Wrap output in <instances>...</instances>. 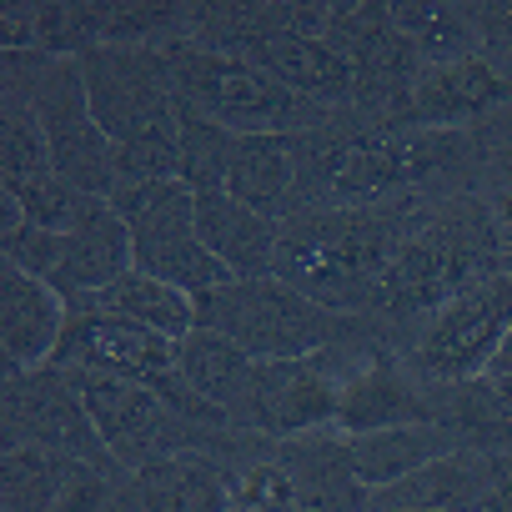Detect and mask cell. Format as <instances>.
I'll return each mask as SVG.
<instances>
[{
  "instance_id": "7402d4cb",
  "label": "cell",
  "mask_w": 512,
  "mask_h": 512,
  "mask_svg": "<svg viewBox=\"0 0 512 512\" xmlns=\"http://www.w3.org/2000/svg\"><path fill=\"white\" fill-rule=\"evenodd\" d=\"M86 302H96L101 312H116L126 322H141V327H151V332H161L171 342H181L196 327V297L171 287V282H161V277H151V272H141V267L121 272L106 292H96Z\"/></svg>"
},
{
  "instance_id": "44dd1931",
  "label": "cell",
  "mask_w": 512,
  "mask_h": 512,
  "mask_svg": "<svg viewBox=\"0 0 512 512\" xmlns=\"http://www.w3.org/2000/svg\"><path fill=\"white\" fill-rule=\"evenodd\" d=\"M176 367H181V377H186L211 407H221L226 417H236L256 357H251L241 342H231V337H221V332H211V327H191V332L176 342ZM231 427H236V422H231Z\"/></svg>"
},
{
  "instance_id": "9c48e42d",
  "label": "cell",
  "mask_w": 512,
  "mask_h": 512,
  "mask_svg": "<svg viewBox=\"0 0 512 512\" xmlns=\"http://www.w3.org/2000/svg\"><path fill=\"white\" fill-rule=\"evenodd\" d=\"M0 262H16L21 272L51 282L66 302L106 292L121 272H131V231L106 206L76 231H41L31 221L0 231Z\"/></svg>"
},
{
  "instance_id": "603a6c76",
  "label": "cell",
  "mask_w": 512,
  "mask_h": 512,
  "mask_svg": "<svg viewBox=\"0 0 512 512\" xmlns=\"http://www.w3.org/2000/svg\"><path fill=\"white\" fill-rule=\"evenodd\" d=\"M76 462L81 457H66L36 442L6 447V457H0V502H6V512H51Z\"/></svg>"
},
{
  "instance_id": "ffe728a7",
  "label": "cell",
  "mask_w": 512,
  "mask_h": 512,
  "mask_svg": "<svg viewBox=\"0 0 512 512\" xmlns=\"http://www.w3.org/2000/svg\"><path fill=\"white\" fill-rule=\"evenodd\" d=\"M457 447H462V442H457L447 427H437V422H427V427H392V432H362V437H347V452H352L357 482H362L367 492L392 487V482H402L407 472H417V467H427L432 457H447V452H457Z\"/></svg>"
},
{
  "instance_id": "4fadbf2b",
  "label": "cell",
  "mask_w": 512,
  "mask_h": 512,
  "mask_svg": "<svg viewBox=\"0 0 512 512\" xmlns=\"http://www.w3.org/2000/svg\"><path fill=\"white\" fill-rule=\"evenodd\" d=\"M512 106V76H502L487 56H462L447 66H427L407 96L402 126L422 131H457L477 126Z\"/></svg>"
},
{
  "instance_id": "277c9868",
  "label": "cell",
  "mask_w": 512,
  "mask_h": 512,
  "mask_svg": "<svg viewBox=\"0 0 512 512\" xmlns=\"http://www.w3.org/2000/svg\"><path fill=\"white\" fill-rule=\"evenodd\" d=\"M196 327H211L241 342L256 362L277 357H317L332 347H392L372 317L332 312L282 277H236L206 297H196Z\"/></svg>"
},
{
  "instance_id": "ac0fdd59",
  "label": "cell",
  "mask_w": 512,
  "mask_h": 512,
  "mask_svg": "<svg viewBox=\"0 0 512 512\" xmlns=\"http://www.w3.org/2000/svg\"><path fill=\"white\" fill-rule=\"evenodd\" d=\"M226 191L251 211L287 221L297 201V136H236Z\"/></svg>"
},
{
  "instance_id": "ba28073f",
  "label": "cell",
  "mask_w": 512,
  "mask_h": 512,
  "mask_svg": "<svg viewBox=\"0 0 512 512\" xmlns=\"http://www.w3.org/2000/svg\"><path fill=\"white\" fill-rule=\"evenodd\" d=\"M507 332H512V272H497L442 302L397 352L422 382H467L492 367Z\"/></svg>"
},
{
  "instance_id": "f546056e",
  "label": "cell",
  "mask_w": 512,
  "mask_h": 512,
  "mask_svg": "<svg viewBox=\"0 0 512 512\" xmlns=\"http://www.w3.org/2000/svg\"><path fill=\"white\" fill-rule=\"evenodd\" d=\"M477 512H512V477H507L502 487H492V492L477 502Z\"/></svg>"
},
{
  "instance_id": "836d02e7",
  "label": "cell",
  "mask_w": 512,
  "mask_h": 512,
  "mask_svg": "<svg viewBox=\"0 0 512 512\" xmlns=\"http://www.w3.org/2000/svg\"><path fill=\"white\" fill-rule=\"evenodd\" d=\"M231 512H251V507H231Z\"/></svg>"
},
{
  "instance_id": "83f0119b",
  "label": "cell",
  "mask_w": 512,
  "mask_h": 512,
  "mask_svg": "<svg viewBox=\"0 0 512 512\" xmlns=\"http://www.w3.org/2000/svg\"><path fill=\"white\" fill-rule=\"evenodd\" d=\"M482 201H487V211H492V221H497L502 262H507V272H512V171L487 176V181H482Z\"/></svg>"
},
{
  "instance_id": "3957f363",
  "label": "cell",
  "mask_w": 512,
  "mask_h": 512,
  "mask_svg": "<svg viewBox=\"0 0 512 512\" xmlns=\"http://www.w3.org/2000/svg\"><path fill=\"white\" fill-rule=\"evenodd\" d=\"M76 61L91 111L116 146V186L181 181V96L161 46H96Z\"/></svg>"
},
{
  "instance_id": "f1b7e54d",
  "label": "cell",
  "mask_w": 512,
  "mask_h": 512,
  "mask_svg": "<svg viewBox=\"0 0 512 512\" xmlns=\"http://www.w3.org/2000/svg\"><path fill=\"white\" fill-rule=\"evenodd\" d=\"M0 31H6V51H36V46H41L36 6H6V21H0ZM36 56H41V51H36Z\"/></svg>"
},
{
  "instance_id": "e0dca14e",
  "label": "cell",
  "mask_w": 512,
  "mask_h": 512,
  "mask_svg": "<svg viewBox=\"0 0 512 512\" xmlns=\"http://www.w3.org/2000/svg\"><path fill=\"white\" fill-rule=\"evenodd\" d=\"M196 236L231 277H272L282 221L241 206L231 191H201L196 196Z\"/></svg>"
},
{
  "instance_id": "8992f818",
  "label": "cell",
  "mask_w": 512,
  "mask_h": 512,
  "mask_svg": "<svg viewBox=\"0 0 512 512\" xmlns=\"http://www.w3.org/2000/svg\"><path fill=\"white\" fill-rule=\"evenodd\" d=\"M111 206L131 231V267L191 297L236 282L196 236V191L186 181H126L111 191Z\"/></svg>"
},
{
  "instance_id": "7a4b0ae2",
  "label": "cell",
  "mask_w": 512,
  "mask_h": 512,
  "mask_svg": "<svg viewBox=\"0 0 512 512\" xmlns=\"http://www.w3.org/2000/svg\"><path fill=\"white\" fill-rule=\"evenodd\" d=\"M497 272H507V262H502V236L482 191L432 201L382 277L372 322L382 327L392 347H402L442 302H452L457 292Z\"/></svg>"
},
{
  "instance_id": "4dcf8cb0",
  "label": "cell",
  "mask_w": 512,
  "mask_h": 512,
  "mask_svg": "<svg viewBox=\"0 0 512 512\" xmlns=\"http://www.w3.org/2000/svg\"><path fill=\"white\" fill-rule=\"evenodd\" d=\"M487 372H512V332L502 337V347H497V357H492V367Z\"/></svg>"
},
{
  "instance_id": "5bb4252c",
  "label": "cell",
  "mask_w": 512,
  "mask_h": 512,
  "mask_svg": "<svg viewBox=\"0 0 512 512\" xmlns=\"http://www.w3.org/2000/svg\"><path fill=\"white\" fill-rule=\"evenodd\" d=\"M277 462L292 477V502L302 512H367V487L357 482L347 437L337 427L302 432V437H272Z\"/></svg>"
},
{
  "instance_id": "30bf717a",
  "label": "cell",
  "mask_w": 512,
  "mask_h": 512,
  "mask_svg": "<svg viewBox=\"0 0 512 512\" xmlns=\"http://www.w3.org/2000/svg\"><path fill=\"white\" fill-rule=\"evenodd\" d=\"M6 412H0V427H6V447L16 442H36V447H51V452H66V457H81L101 472H116L126 477V467L111 457L86 397H81V382L76 372L66 367H31V372H6V392H0Z\"/></svg>"
},
{
  "instance_id": "484cf974",
  "label": "cell",
  "mask_w": 512,
  "mask_h": 512,
  "mask_svg": "<svg viewBox=\"0 0 512 512\" xmlns=\"http://www.w3.org/2000/svg\"><path fill=\"white\" fill-rule=\"evenodd\" d=\"M231 151H236V131L216 126L211 116H201V111H191L181 101V181L196 196L201 191H226Z\"/></svg>"
},
{
  "instance_id": "5b68a950",
  "label": "cell",
  "mask_w": 512,
  "mask_h": 512,
  "mask_svg": "<svg viewBox=\"0 0 512 512\" xmlns=\"http://www.w3.org/2000/svg\"><path fill=\"white\" fill-rule=\"evenodd\" d=\"M161 56H166L176 96L236 136H302L332 116V106L297 96L292 86L272 81L251 61L206 51L196 41H171V46H161Z\"/></svg>"
},
{
  "instance_id": "52a82bcc",
  "label": "cell",
  "mask_w": 512,
  "mask_h": 512,
  "mask_svg": "<svg viewBox=\"0 0 512 512\" xmlns=\"http://www.w3.org/2000/svg\"><path fill=\"white\" fill-rule=\"evenodd\" d=\"M377 347H332L317 357H277V362H256L246 397L236 407V427L256 432V437H302V432H322L337 422V397L342 382L352 377V367L362 357H372Z\"/></svg>"
},
{
  "instance_id": "cb8c5ba5",
  "label": "cell",
  "mask_w": 512,
  "mask_h": 512,
  "mask_svg": "<svg viewBox=\"0 0 512 512\" xmlns=\"http://www.w3.org/2000/svg\"><path fill=\"white\" fill-rule=\"evenodd\" d=\"M392 21L397 31L417 46V56L427 66H447V61H462V56H482V41H477V26H472V11L467 6H392Z\"/></svg>"
},
{
  "instance_id": "4316f807",
  "label": "cell",
  "mask_w": 512,
  "mask_h": 512,
  "mask_svg": "<svg viewBox=\"0 0 512 512\" xmlns=\"http://www.w3.org/2000/svg\"><path fill=\"white\" fill-rule=\"evenodd\" d=\"M472 11V26H477V41H482V56L512 76V6H487V0H477Z\"/></svg>"
},
{
  "instance_id": "d6a6232c",
  "label": "cell",
  "mask_w": 512,
  "mask_h": 512,
  "mask_svg": "<svg viewBox=\"0 0 512 512\" xmlns=\"http://www.w3.org/2000/svg\"><path fill=\"white\" fill-rule=\"evenodd\" d=\"M402 512H442V507H402ZM477 512V507H472Z\"/></svg>"
},
{
  "instance_id": "d6986e66",
  "label": "cell",
  "mask_w": 512,
  "mask_h": 512,
  "mask_svg": "<svg viewBox=\"0 0 512 512\" xmlns=\"http://www.w3.org/2000/svg\"><path fill=\"white\" fill-rule=\"evenodd\" d=\"M427 397H432V422L447 427L462 447L512 457V402L492 387V377L427 382Z\"/></svg>"
},
{
  "instance_id": "1f68e13d",
  "label": "cell",
  "mask_w": 512,
  "mask_h": 512,
  "mask_svg": "<svg viewBox=\"0 0 512 512\" xmlns=\"http://www.w3.org/2000/svg\"><path fill=\"white\" fill-rule=\"evenodd\" d=\"M482 377H492V387H497V392L512 402V372H482Z\"/></svg>"
},
{
  "instance_id": "9a60e30c",
  "label": "cell",
  "mask_w": 512,
  "mask_h": 512,
  "mask_svg": "<svg viewBox=\"0 0 512 512\" xmlns=\"http://www.w3.org/2000/svg\"><path fill=\"white\" fill-rule=\"evenodd\" d=\"M66 312L71 302L21 272L16 262H0V342H6V372H31V367H46L56 357V342L66 332Z\"/></svg>"
},
{
  "instance_id": "d4e9b609",
  "label": "cell",
  "mask_w": 512,
  "mask_h": 512,
  "mask_svg": "<svg viewBox=\"0 0 512 512\" xmlns=\"http://www.w3.org/2000/svg\"><path fill=\"white\" fill-rule=\"evenodd\" d=\"M0 201H16L21 216L41 231H76V226H86L91 216H101L111 206L106 196H91V191L71 186L61 171H46L31 186H21L16 196H0Z\"/></svg>"
},
{
  "instance_id": "6da1fadb",
  "label": "cell",
  "mask_w": 512,
  "mask_h": 512,
  "mask_svg": "<svg viewBox=\"0 0 512 512\" xmlns=\"http://www.w3.org/2000/svg\"><path fill=\"white\" fill-rule=\"evenodd\" d=\"M427 206H432L427 196H392L367 206L297 211L282 221L272 277H282L287 287H297L302 297L332 312L372 317L382 277L397 262L412 226L427 216Z\"/></svg>"
},
{
  "instance_id": "7c38bea8",
  "label": "cell",
  "mask_w": 512,
  "mask_h": 512,
  "mask_svg": "<svg viewBox=\"0 0 512 512\" xmlns=\"http://www.w3.org/2000/svg\"><path fill=\"white\" fill-rule=\"evenodd\" d=\"M432 422V397L427 382L407 367L397 347H377L352 367L337 397V432L362 437V432H392V427H427Z\"/></svg>"
},
{
  "instance_id": "8fae6325",
  "label": "cell",
  "mask_w": 512,
  "mask_h": 512,
  "mask_svg": "<svg viewBox=\"0 0 512 512\" xmlns=\"http://www.w3.org/2000/svg\"><path fill=\"white\" fill-rule=\"evenodd\" d=\"M36 116H41V131H46V146H51V166L71 186L111 201V191H116V146H111V136L101 131V121L91 111L81 61H46V71L36 81Z\"/></svg>"
},
{
  "instance_id": "2e32d148",
  "label": "cell",
  "mask_w": 512,
  "mask_h": 512,
  "mask_svg": "<svg viewBox=\"0 0 512 512\" xmlns=\"http://www.w3.org/2000/svg\"><path fill=\"white\" fill-rule=\"evenodd\" d=\"M131 512H231V467L211 452H176L161 462H146L126 482Z\"/></svg>"
}]
</instances>
